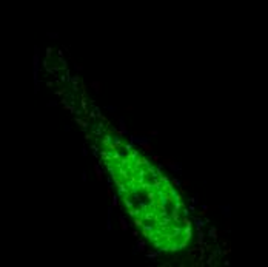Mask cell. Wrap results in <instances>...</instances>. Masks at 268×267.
<instances>
[{"label":"cell","mask_w":268,"mask_h":267,"mask_svg":"<svg viewBox=\"0 0 268 267\" xmlns=\"http://www.w3.org/2000/svg\"><path fill=\"white\" fill-rule=\"evenodd\" d=\"M99 147L119 198L142 236L163 252L185 249L193 236L191 221L170 179L113 131L99 135Z\"/></svg>","instance_id":"obj_1"}]
</instances>
